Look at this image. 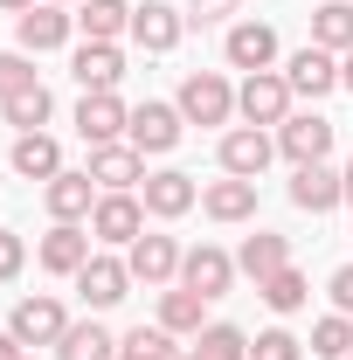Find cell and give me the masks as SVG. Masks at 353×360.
Here are the masks:
<instances>
[{"mask_svg": "<svg viewBox=\"0 0 353 360\" xmlns=\"http://www.w3.org/2000/svg\"><path fill=\"white\" fill-rule=\"evenodd\" d=\"M139 187H146V215H160V222H174V215H187L201 201L194 174H180V167H160V174H146Z\"/></svg>", "mask_w": 353, "mask_h": 360, "instance_id": "11", "label": "cell"}, {"mask_svg": "<svg viewBox=\"0 0 353 360\" xmlns=\"http://www.w3.org/2000/svg\"><path fill=\"white\" fill-rule=\"evenodd\" d=\"M0 111H7V125H14V132H42V125H49V111H56V97H49L42 84H28L21 97H7Z\"/></svg>", "mask_w": 353, "mask_h": 360, "instance_id": "29", "label": "cell"}, {"mask_svg": "<svg viewBox=\"0 0 353 360\" xmlns=\"http://www.w3.org/2000/svg\"><path fill=\"white\" fill-rule=\"evenodd\" d=\"M84 174L97 180L104 194H132L139 180H146V153H139V146H118V139H111V146H90Z\"/></svg>", "mask_w": 353, "mask_h": 360, "instance_id": "4", "label": "cell"}, {"mask_svg": "<svg viewBox=\"0 0 353 360\" xmlns=\"http://www.w3.org/2000/svg\"><path fill=\"white\" fill-rule=\"evenodd\" d=\"M70 77H77L84 90H118V77H125L118 42H84V49H77V63H70Z\"/></svg>", "mask_w": 353, "mask_h": 360, "instance_id": "22", "label": "cell"}, {"mask_svg": "<svg viewBox=\"0 0 353 360\" xmlns=\"http://www.w3.org/2000/svg\"><path fill=\"white\" fill-rule=\"evenodd\" d=\"M180 284H187V291H201V298H222V291L236 284V257L215 250V243H201V250H187V257H180Z\"/></svg>", "mask_w": 353, "mask_h": 360, "instance_id": "12", "label": "cell"}, {"mask_svg": "<svg viewBox=\"0 0 353 360\" xmlns=\"http://www.w3.org/2000/svg\"><path fill=\"white\" fill-rule=\"evenodd\" d=\"M222 56H229V70H270L277 63V28L270 21H236Z\"/></svg>", "mask_w": 353, "mask_h": 360, "instance_id": "17", "label": "cell"}, {"mask_svg": "<svg viewBox=\"0 0 353 360\" xmlns=\"http://www.w3.org/2000/svg\"><path fill=\"white\" fill-rule=\"evenodd\" d=\"M118 360H180V347H174L167 326H132V333L118 340Z\"/></svg>", "mask_w": 353, "mask_h": 360, "instance_id": "28", "label": "cell"}, {"mask_svg": "<svg viewBox=\"0 0 353 360\" xmlns=\"http://www.w3.org/2000/svg\"><path fill=\"white\" fill-rule=\"evenodd\" d=\"M180 125H187V118H180V104L146 97V104L132 111V125H125V132H132L139 153H174V146H180Z\"/></svg>", "mask_w": 353, "mask_h": 360, "instance_id": "8", "label": "cell"}, {"mask_svg": "<svg viewBox=\"0 0 353 360\" xmlns=\"http://www.w3.org/2000/svg\"><path fill=\"white\" fill-rule=\"evenodd\" d=\"M340 84L353 90V49H347V56H340Z\"/></svg>", "mask_w": 353, "mask_h": 360, "instance_id": "40", "label": "cell"}, {"mask_svg": "<svg viewBox=\"0 0 353 360\" xmlns=\"http://www.w3.org/2000/svg\"><path fill=\"white\" fill-rule=\"evenodd\" d=\"M7 160H14V174H21V180H56V174H63V146H56L49 132H21Z\"/></svg>", "mask_w": 353, "mask_h": 360, "instance_id": "23", "label": "cell"}, {"mask_svg": "<svg viewBox=\"0 0 353 360\" xmlns=\"http://www.w3.org/2000/svg\"><path fill=\"white\" fill-rule=\"evenodd\" d=\"M77 291H84V305H90V312H111V305L132 291V270L118 264V257H90V264L77 270Z\"/></svg>", "mask_w": 353, "mask_h": 360, "instance_id": "16", "label": "cell"}, {"mask_svg": "<svg viewBox=\"0 0 353 360\" xmlns=\"http://www.w3.org/2000/svg\"><path fill=\"white\" fill-rule=\"evenodd\" d=\"M180 360H201V354H180Z\"/></svg>", "mask_w": 353, "mask_h": 360, "instance_id": "44", "label": "cell"}, {"mask_svg": "<svg viewBox=\"0 0 353 360\" xmlns=\"http://www.w3.org/2000/svg\"><path fill=\"white\" fill-rule=\"evenodd\" d=\"M291 201H298L305 215H326V208H340V201H347V187H340V174H333L326 160H312V167L291 174Z\"/></svg>", "mask_w": 353, "mask_h": 360, "instance_id": "19", "label": "cell"}, {"mask_svg": "<svg viewBox=\"0 0 353 360\" xmlns=\"http://www.w3.org/2000/svg\"><path fill=\"white\" fill-rule=\"evenodd\" d=\"M70 28H77V14H63L56 0L28 7V14H14V42L28 49V56H42V49H63V42H70Z\"/></svg>", "mask_w": 353, "mask_h": 360, "instance_id": "10", "label": "cell"}, {"mask_svg": "<svg viewBox=\"0 0 353 360\" xmlns=\"http://www.w3.org/2000/svg\"><path fill=\"white\" fill-rule=\"evenodd\" d=\"M28 84H35V63H28V56H0V104L21 97Z\"/></svg>", "mask_w": 353, "mask_h": 360, "instance_id": "35", "label": "cell"}, {"mask_svg": "<svg viewBox=\"0 0 353 360\" xmlns=\"http://www.w3.org/2000/svg\"><path fill=\"white\" fill-rule=\"evenodd\" d=\"M90 236H97V243H139V236H146V201H139V194H97Z\"/></svg>", "mask_w": 353, "mask_h": 360, "instance_id": "5", "label": "cell"}, {"mask_svg": "<svg viewBox=\"0 0 353 360\" xmlns=\"http://www.w3.org/2000/svg\"><path fill=\"white\" fill-rule=\"evenodd\" d=\"M347 360H353V354H347Z\"/></svg>", "mask_w": 353, "mask_h": 360, "instance_id": "46", "label": "cell"}, {"mask_svg": "<svg viewBox=\"0 0 353 360\" xmlns=\"http://www.w3.org/2000/svg\"><path fill=\"white\" fill-rule=\"evenodd\" d=\"M284 264H291V243H284V236H270V229H257V236H243V250H236V270H243L250 284H264V277H277Z\"/></svg>", "mask_w": 353, "mask_h": 360, "instance_id": "21", "label": "cell"}, {"mask_svg": "<svg viewBox=\"0 0 353 360\" xmlns=\"http://www.w3.org/2000/svg\"><path fill=\"white\" fill-rule=\"evenodd\" d=\"M333 305L353 319V264H340V270H333Z\"/></svg>", "mask_w": 353, "mask_h": 360, "instance_id": "37", "label": "cell"}, {"mask_svg": "<svg viewBox=\"0 0 353 360\" xmlns=\"http://www.w3.org/2000/svg\"><path fill=\"white\" fill-rule=\"evenodd\" d=\"M257 291H264V305L270 312H298V305H305L312 298V284H305V270H277V277H264V284H257Z\"/></svg>", "mask_w": 353, "mask_h": 360, "instance_id": "30", "label": "cell"}, {"mask_svg": "<svg viewBox=\"0 0 353 360\" xmlns=\"http://www.w3.org/2000/svg\"><path fill=\"white\" fill-rule=\"evenodd\" d=\"M229 14H236V0H194L187 21H229Z\"/></svg>", "mask_w": 353, "mask_h": 360, "instance_id": "38", "label": "cell"}, {"mask_svg": "<svg viewBox=\"0 0 353 360\" xmlns=\"http://www.w3.org/2000/svg\"><path fill=\"white\" fill-rule=\"evenodd\" d=\"M0 7H7V14H28V7H35V0H0Z\"/></svg>", "mask_w": 353, "mask_h": 360, "instance_id": "42", "label": "cell"}, {"mask_svg": "<svg viewBox=\"0 0 353 360\" xmlns=\"http://www.w3.org/2000/svg\"><path fill=\"white\" fill-rule=\"evenodd\" d=\"M42 201H49L56 222H84L97 208V180L90 174H56V180H42Z\"/></svg>", "mask_w": 353, "mask_h": 360, "instance_id": "20", "label": "cell"}, {"mask_svg": "<svg viewBox=\"0 0 353 360\" xmlns=\"http://www.w3.org/2000/svg\"><path fill=\"white\" fill-rule=\"evenodd\" d=\"M201 305H208V298L180 284V291H167V298H160V326H167V333H201Z\"/></svg>", "mask_w": 353, "mask_h": 360, "instance_id": "31", "label": "cell"}, {"mask_svg": "<svg viewBox=\"0 0 353 360\" xmlns=\"http://www.w3.org/2000/svg\"><path fill=\"white\" fill-rule=\"evenodd\" d=\"M312 42L333 49V56H347L353 49V0H326V7L312 14Z\"/></svg>", "mask_w": 353, "mask_h": 360, "instance_id": "27", "label": "cell"}, {"mask_svg": "<svg viewBox=\"0 0 353 360\" xmlns=\"http://www.w3.org/2000/svg\"><path fill=\"white\" fill-rule=\"evenodd\" d=\"M174 104H180V118H187V125H229V118H236V90H229L222 70H194V77L180 84Z\"/></svg>", "mask_w": 353, "mask_h": 360, "instance_id": "1", "label": "cell"}, {"mask_svg": "<svg viewBox=\"0 0 353 360\" xmlns=\"http://www.w3.org/2000/svg\"><path fill=\"white\" fill-rule=\"evenodd\" d=\"M201 208H208V215H215V222H250V215H257V180H215V187H208V194H201Z\"/></svg>", "mask_w": 353, "mask_h": 360, "instance_id": "25", "label": "cell"}, {"mask_svg": "<svg viewBox=\"0 0 353 360\" xmlns=\"http://www.w3.org/2000/svg\"><path fill=\"white\" fill-rule=\"evenodd\" d=\"M340 187H347V201H353V160H347V167H340Z\"/></svg>", "mask_w": 353, "mask_h": 360, "instance_id": "41", "label": "cell"}, {"mask_svg": "<svg viewBox=\"0 0 353 360\" xmlns=\"http://www.w3.org/2000/svg\"><path fill=\"white\" fill-rule=\"evenodd\" d=\"M21 360H28V354H21Z\"/></svg>", "mask_w": 353, "mask_h": 360, "instance_id": "45", "label": "cell"}, {"mask_svg": "<svg viewBox=\"0 0 353 360\" xmlns=\"http://www.w3.org/2000/svg\"><path fill=\"white\" fill-rule=\"evenodd\" d=\"M21 264H28V243H21L14 229H0V284H14V277H21Z\"/></svg>", "mask_w": 353, "mask_h": 360, "instance_id": "36", "label": "cell"}, {"mask_svg": "<svg viewBox=\"0 0 353 360\" xmlns=\"http://www.w3.org/2000/svg\"><path fill=\"white\" fill-rule=\"evenodd\" d=\"M312 354H319V360H347L353 354V319L347 312L319 319V326H312Z\"/></svg>", "mask_w": 353, "mask_h": 360, "instance_id": "32", "label": "cell"}, {"mask_svg": "<svg viewBox=\"0 0 353 360\" xmlns=\"http://www.w3.org/2000/svg\"><path fill=\"white\" fill-rule=\"evenodd\" d=\"M56 360H118V333H111V326H97V319H84V326H70V333H63Z\"/></svg>", "mask_w": 353, "mask_h": 360, "instance_id": "26", "label": "cell"}, {"mask_svg": "<svg viewBox=\"0 0 353 360\" xmlns=\"http://www.w3.org/2000/svg\"><path fill=\"white\" fill-rule=\"evenodd\" d=\"M270 153H277V139H270L264 125H236V132H222V174L257 180L270 167Z\"/></svg>", "mask_w": 353, "mask_h": 360, "instance_id": "7", "label": "cell"}, {"mask_svg": "<svg viewBox=\"0 0 353 360\" xmlns=\"http://www.w3.org/2000/svg\"><path fill=\"white\" fill-rule=\"evenodd\" d=\"M0 360H21V340L14 333H0Z\"/></svg>", "mask_w": 353, "mask_h": 360, "instance_id": "39", "label": "cell"}, {"mask_svg": "<svg viewBox=\"0 0 353 360\" xmlns=\"http://www.w3.org/2000/svg\"><path fill=\"white\" fill-rule=\"evenodd\" d=\"M180 28H187V14H180V7H167V0L132 7V42L146 49V56H167V49L180 42Z\"/></svg>", "mask_w": 353, "mask_h": 360, "instance_id": "18", "label": "cell"}, {"mask_svg": "<svg viewBox=\"0 0 353 360\" xmlns=\"http://www.w3.org/2000/svg\"><path fill=\"white\" fill-rule=\"evenodd\" d=\"M7 333H14L21 347H63L70 312H63V298H21V305H14V319H7Z\"/></svg>", "mask_w": 353, "mask_h": 360, "instance_id": "3", "label": "cell"}, {"mask_svg": "<svg viewBox=\"0 0 353 360\" xmlns=\"http://www.w3.org/2000/svg\"><path fill=\"white\" fill-rule=\"evenodd\" d=\"M125 270H132V284H174L180 277L174 236H139V243H125Z\"/></svg>", "mask_w": 353, "mask_h": 360, "instance_id": "14", "label": "cell"}, {"mask_svg": "<svg viewBox=\"0 0 353 360\" xmlns=\"http://www.w3.org/2000/svg\"><path fill=\"white\" fill-rule=\"evenodd\" d=\"M201 360H250V340H243V326H201Z\"/></svg>", "mask_w": 353, "mask_h": 360, "instance_id": "33", "label": "cell"}, {"mask_svg": "<svg viewBox=\"0 0 353 360\" xmlns=\"http://www.w3.org/2000/svg\"><path fill=\"white\" fill-rule=\"evenodd\" d=\"M56 7H84V0H56Z\"/></svg>", "mask_w": 353, "mask_h": 360, "instance_id": "43", "label": "cell"}, {"mask_svg": "<svg viewBox=\"0 0 353 360\" xmlns=\"http://www.w3.org/2000/svg\"><path fill=\"white\" fill-rule=\"evenodd\" d=\"M236 111H243V125H284L291 118V84L277 70H250L243 90H236Z\"/></svg>", "mask_w": 353, "mask_h": 360, "instance_id": "2", "label": "cell"}, {"mask_svg": "<svg viewBox=\"0 0 353 360\" xmlns=\"http://www.w3.org/2000/svg\"><path fill=\"white\" fill-rule=\"evenodd\" d=\"M132 125V111L118 104V90H84V104H77V132L90 146H111V139Z\"/></svg>", "mask_w": 353, "mask_h": 360, "instance_id": "15", "label": "cell"}, {"mask_svg": "<svg viewBox=\"0 0 353 360\" xmlns=\"http://www.w3.org/2000/svg\"><path fill=\"white\" fill-rule=\"evenodd\" d=\"M250 360H305V347H298L284 326H270V333H257V340H250Z\"/></svg>", "mask_w": 353, "mask_h": 360, "instance_id": "34", "label": "cell"}, {"mask_svg": "<svg viewBox=\"0 0 353 360\" xmlns=\"http://www.w3.org/2000/svg\"><path fill=\"white\" fill-rule=\"evenodd\" d=\"M77 28H84V42H118V35H132V7L125 0H84Z\"/></svg>", "mask_w": 353, "mask_h": 360, "instance_id": "24", "label": "cell"}, {"mask_svg": "<svg viewBox=\"0 0 353 360\" xmlns=\"http://www.w3.org/2000/svg\"><path fill=\"white\" fill-rule=\"evenodd\" d=\"M35 264L49 270V277H77V270L90 264V229H77V222H56L35 243Z\"/></svg>", "mask_w": 353, "mask_h": 360, "instance_id": "9", "label": "cell"}, {"mask_svg": "<svg viewBox=\"0 0 353 360\" xmlns=\"http://www.w3.org/2000/svg\"><path fill=\"white\" fill-rule=\"evenodd\" d=\"M277 153H284L291 167H312V160H326V153H333V118H319V111H298V118H284V125H277Z\"/></svg>", "mask_w": 353, "mask_h": 360, "instance_id": "6", "label": "cell"}, {"mask_svg": "<svg viewBox=\"0 0 353 360\" xmlns=\"http://www.w3.org/2000/svg\"><path fill=\"white\" fill-rule=\"evenodd\" d=\"M284 84H291V97H326V90L340 84V56L319 49V42H305L291 63H284Z\"/></svg>", "mask_w": 353, "mask_h": 360, "instance_id": "13", "label": "cell"}]
</instances>
